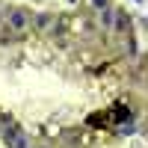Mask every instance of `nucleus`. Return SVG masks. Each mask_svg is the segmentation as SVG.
Listing matches in <instances>:
<instances>
[{"label": "nucleus", "instance_id": "f257e3e1", "mask_svg": "<svg viewBox=\"0 0 148 148\" xmlns=\"http://www.w3.org/2000/svg\"><path fill=\"white\" fill-rule=\"evenodd\" d=\"M12 24H15V27L21 30L24 24H27V18H24V12H15V15H12Z\"/></svg>", "mask_w": 148, "mask_h": 148}]
</instances>
